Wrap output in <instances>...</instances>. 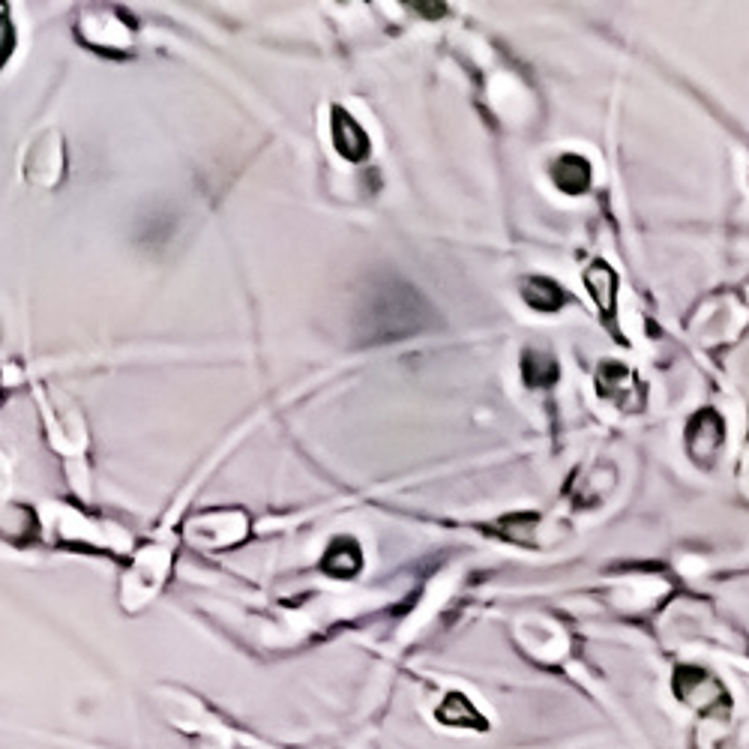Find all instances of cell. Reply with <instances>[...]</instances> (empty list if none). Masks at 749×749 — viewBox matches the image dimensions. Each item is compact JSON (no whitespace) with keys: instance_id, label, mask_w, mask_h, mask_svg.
<instances>
[{"instance_id":"6da1fadb","label":"cell","mask_w":749,"mask_h":749,"mask_svg":"<svg viewBox=\"0 0 749 749\" xmlns=\"http://www.w3.org/2000/svg\"><path fill=\"white\" fill-rule=\"evenodd\" d=\"M555 180L564 192H585L591 180V168L582 156H564L555 168Z\"/></svg>"},{"instance_id":"7a4b0ae2","label":"cell","mask_w":749,"mask_h":749,"mask_svg":"<svg viewBox=\"0 0 749 749\" xmlns=\"http://www.w3.org/2000/svg\"><path fill=\"white\" fill-rule=\"evenodd\" d=\"M585 279H588V288L594 291L600 309H603V312H612V309H615V273H612L606 264H594V267L585 273Z\"/></svg>"},{"instance_id":"3957f363","label":"cell","mask_w":749,"mask_h":749,"mask_svg":"<svg viewBox=\"0 0 749 749\" xmlns=\"http://www.w3.org/2000/svg\"><path fill=\"white\" fill-rule=\"evenodd\" d=\"M525 300H528L534 309H540V312H555V309L561 306L564 294H561V288H558L555 282H549V279H528V282H525Z\"/></svg>"}]
</instances>
